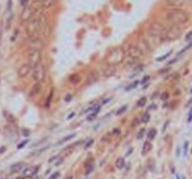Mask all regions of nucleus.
<instances>
[{
	"mask_svg": "<svg viewBox=\"0 0 192 179\" xmlns=\"http://www.w3.org/2000/svg\"><path fill=\"white\" fill-rule=\"evenodd\" d=\"M149 150H150V144H149V141H147V142H145V145H143V151H142V153L146 154Z\"/></svg>",
	"mask_w": 192,
	"mask_h": 179,
	"instance_id": "393cba45",
	"label": "nucleus"
},
{
	"mask_svg": "<svg viewBox=\"0 0 192 179\" xmlns=\"http://www.w3.org/2000/svg\"><path fill=\"white\" fill-rule=\"evenodd\" d=\"M187 149H188V142L184 144V154H187Z\"/></svg>",
	"mask_w": 192,
	"mask_h": 179,
	"instance_id": "58836bf2",
	"label": "nucleus"
},
{
	"mask_svg": "<svg viewBox=\"0 0 192 179\" xmlns=\"http://www.w3.org/2000/svg\"><path fill=\"white\" fill-rule=\"evenodd\" d=\"M183 33V28L179 25H171L170 28L166 29V33H164V38L169 41H174V40H178L179 37L182 36Z\"/></svg>",
	"mask_w": 192,
	"mask_h": 179,
	"instance_id": "20e7f679",
	"label": "nucleus"
},
{
	"mask_svg": "<svg viewBox=\"0 0 192 179\" xmlns=\"http://www.w3.org/2000/svg\"><path fill=\"white\" fill-rule=\"evenodd\" d=\"M115 66H112V65H109V66H107L103 70V75L105 78H109V77H112V75L115 74Z\"/></svg>",
	"mask_w": 192,
	"mask_h": 179,
	"instance_id": "4468645a",
	"label": "nucleus"
},
{
	"mask_svg": "<svg viewBox=\"0 0 192 179\" xmlns=\"http://www.w3.org/2000/svg\"><path fill=\"white\" fill-rule=\"evenodd\" d=\"M162 99L166 100V99H167V94H163V95H162Z\"/></svg>",
	"mask_w": 192,
	"mask_h": 179,
	"instance_id": "c03bdc74",
	"label": "nucleus"
},
{
	"mask_svg": "<svg viewBox=\"0 0 192 179\" xmlns=\"http://www.w3.org/2000/svg\"><path fill=\"white\" fill-rule=\"evenodd\" d=\"M124 163H125V161H124V159L121 158V159H118L117 162H116V166H117L118 169H121V167H122V166H124Z\"/></svg>",
	"mask_w": 192,
	"mask_h": 179,
	"instance_id": "bb28decb",
	"label": "nucleus"
},
{
	"mask_svg": "<svg viewBox=\"0 0 192 179\" xmlns=\"http://www.w3.org/2000/svg\"><path fill=\"white\" fill-rule=\"evenodd\" d=\"M28 142H29V140H24L23 142H20V144H19V145H17V149H21V148H24V146H25L26 144H28Z\"/></svg>",
	"mask_w": 192,
	"mask_h": 179,
	"instance_id": "cd10ccee",
	"label": "nucleus"
},
{
	"mask_svg": "<svg viewBox=\"0 0 192 179\" xmlns=\"http://www.w3.org/2000/svg\"><path fill=\"white\" fill-rule=\"evenodd\" d=\"M33 17V9L30 7H24L23 8V12H21V20H29Z\"/></svg>",
	"mask_w": 192,
	"mask_h": 179,
	"instance_id": "9b49d317",
	"label": "nucleus"
},
{
	"mask_svg": "<svg viewBox=\"0 0 192 179\" xmlns=\"http://www.w3.org/2000/svg\"><path fill=\"white\" fill-rule=\"evenodd\" d=\"M184 1L186 0H166L167 6H170V7H180L184 4Z\"/></svg>",
	"mask_w": 192,
	"mask_h": 179,
	"instance_id": "2eb2a0df",
	"label": "nucleus"
},
{
	"mask_svg": "<svg viewBox=\"0 0 192 179\" xmlns=\"http://www.w3.org/2000/svg\"><path fill=\"white\" fill-rule=\"evenodd\" d=\"M155 136H157V129H150L149 133H147V140L151 141V140L155 138Z\"/></svg>",
	"mask_w": 192,
	"mask_h": 179,
	"instance_id": "f3484780",
	"label": "nucleus"
},
{
	"mask_svg": "<svg viewBox=\"0 0 192 179\" xmlns=\"http://www.w3.org/2000/svg\"><path fill=\"white\" fill-rule=\"evenodd\" d=\"M187 121L192 122V109H191V112H189V115H188V119H187Z\"/></svg>",
	"mask_w": 192,
	"mask_h": 179,
	"instance_id": "c9c22d12",
	"label": "nucleus"
},
{
	"mask_svg": "<svg viewBox=\"0 0 192 179\" xmlns=\"http://www.w3.org/2000/svg\"><path fill=\"white\" fill-rule=\"evenodd\" d=\"M124 58H125V51H124V49L117 48V49H113V50L111 51V54H109L108 58H107V62H108L109 65L115 66V65H117V63L122 62Z\"/></svg>",
	"mask_w": 192,
	"mask_h": 179,
	"instance_id": "7ed1b4c3",
	"label": "nucleus"
},
{
	"mask_svg": "<svg viewBox=\"0 0 192 179\" xmlns=\"http://www.w3.org/2000/svg\"><path fill=\"white\" fill-rule=\"evenodd\" d=\"M169 122H170V121H166V122H164V125H163V129H162V131H163V132L166 131V128H167V125H169Z\"/></svg>",
	"mask_w": 192,
	"mask_h": 179,
	"instance_id": "79ce46f5",
	"label": "nucleus"
},
{
	"mask_svg": "<svg viewBox=\"0 0 192 179\" xmlns=\"http://www.w3.org/2000/svg\"><path fill=\"white\" fill-rule=\"evenodd\" d=\"M41 88H42V84H41V83H36V84L30 88V91H29V97H34V96H37V95L40 94Z\"/></svg>",
	"mask_w": 192,
	"mask_h": 179,
	"instance_id": "ddd939ff",
	"label": "nucleus"
},
{
	"mask_svg": "<svg viewBox=\"0 0 192 179\" xmlns=\"http://www.w3.org/2000/svg\"><path fill=\"white\" fill-rule=\"evenodd\" d=\"M138 84H140V82H138V80H136V82H133L132 84H129V86H128V87L125 88V91H132L133 88H136Z\"/></svg>",
	"mask_w": 192,
	"mask_h": 179,
	"instance_id": "aec40b11",
	"label": "nucleus"
},
{
	"mask_svg": "<svg viewBox=\"0 0 192 179\" xmlns=\"http://www.w3.org/2000/svg\"><path fill=\"white\" fill-rule=\"evenodd\" d=\"M41 59H42V53L41 50H36V49H30L28 53V61L29 65L32 67H36L38 63H41Z\"/></svg>",
	"mask_w": 192,
	"mask_h": 179,
	"instance_id": "423d86ee",
	"label": "nucleus"
},
{
	"mask_svg": "<svg viewBox=\"0 0 192 179\" xmlns=\"http://www.w3.org/2000/svg\"><path fill=\"white\" fill-rule=\"evenodd\" d=\"M92 169H94V166H89V167L88 169H87V171H86V174H89V173H92Z\"/></svg>",
	"mask_w": 192,
	"mask_h": 179,
	"instance_id": "e433bc0d",
	"label": "nucleus"
},
{
	"mask_svg": "<svg viewBox=\"0 0 192 179\" xmlns=\"http://www.w3.org/2000/svg\"><path fill=\"white\" fill-rule=\"evenodd\" d=\"M58 178H59V173H55V174H53L49 179H58Z\"/></svg>",
	"mask_w": 192,
	"mask_h": 179,
	"instance_id": "72a5a7b5",
	"label": "nucleus"
},
{
	"mask_svg": "<svg viewBox=\"0 0 192 179\" xmlns=\"http://www.w3.org/2000/svg\"><path fill=\"white\" fill-rule=\"evenodd\" d=\"M147 80H150V77H145V78H143V79H142V80H141V82H140V83H142V84H143V83H146V82H147Z\"/></svg>",
	"mask_w": 192,
	"mask_h": 179,
	"instance_id": "f704fd0d",
	"label": "nucleus"
},
{
	"mask_svg": "<svg viewBox=\"0 0 192 179\" xmlns=\"http://www.w3.org/2000/svg\"><path fill=\"white\" fill-rule=\"evenodd\" d=\"M191 94H192V88H191Z\"/></svg>",
	"mask_w": 192,
	"mask_h": 179,
	"instance_id": "49530a36",
	"label": "nucleus"
},
{
	"mask_svg": "<svg viewBox=\"0 0 192 179\" xmlns=\"http://www.w3.org/2000/svg\"><path fill=\"white\" fill-rule=\"evenodd\" d=\"M137 62H138V59H134V58H130V57H128V59H126V65H129V66L136 65Z\"/></svg>",
	"mask_w": 192,
	"mask_h": 179,
	"instance_id": "412c9836",
	"label": "nucleus"
},
{
	"mask_svg": "<svg viewBox=\"0 0 192 179\" xmlns=\"http://www.w3.org/2000/svg\"><path fill=\"white\" fill-rule=\"evenodd\" d=\"M79 80H81V77L79 75H72V77H70V82L72 83V84H76V83H79Z\"/></svg>",
	"mask_w": 192,
	"mask_h": 179,
	"instance_id": "a211bd4d",
	"label": "nucleus"
},
{
	"mask_svg": "<svg viewBox=\"0 0 192 179\" xmlns=\"http://www.w3.org/2000/svg\"><path fill=\"white\" fill-rule=\"evenodd\" d=\"M65 100H66V102H70V100H71V95H66Z\"/></svg>",
	"mask_w": 192,
	"mask_h": 179,
	"instance_id": "ea45409f",
	"label": "nucleus"
},
{
	"mask_svg": "<svg viewBox=\"0 0 192 179\" xmlns=\"http://www.w3.org/2000/svg\"><path fill=\"white\" fill-rule=\"evenodd\" d=\"M11 3H12V0H8V7H7V9H8V11L11 9Z\"/></svg>",
	"mask_w": 192,
	"mask_h": 179,
	"instance_id": "37998d69",
	"label": "nucleus"
},
{
	"mask_svg": "<svg viewBox=\"0 0 192 179\" xmlns=\"http://www.w3.org/2000/svg\"><path fill=\"white\" fill-rule=\"evenodd\" d=\"M96 115H98V112H94L92 115H89V116L87 117V120H88V121H92V120H94L95 117H96Z\"/></svg>",
	"mask_w": 192,
	"mask_h": 179,
	"instance_id": "c85d7f7f",
	"label": "nucleus"
},
{
	"mask_svg": "<svg viewBox=\"0 0 192 179\" xmlns=\"http://www.w3.org/2000/svg\"><path fill=\"white\" fill-rule=\"evenodd\" d=\"M149 120H150V113H149V112H146V113L141 117V121H142V122H147Z\"/></svg>",
	"mask_w": 192,
	"mask_h": 179,
	"instance_id": "5701e85b",
	"label": "nucleus"
},
{
	"mask_svg": "<svg viewBox=\"0 0 192 179\" xmlns=\"http://www.w3.org/2000/svg\"><path fill=\"white\" fill-rule=\"evenodd\" d=\"M41 9H49L55 4V0H38Z\"/></svg>",
	"mask_w": 192,
	"mask_h": 179,
	"instance_id": "f8f14e48",
	"label": "nucleus"
},
{
	"mask_svg": "<svg viewBox=\"0 0 192 179\" xmlns=\"http://www.w3.org/2000/svg\"><path fill=\"white\" fill-rule=\"evenodd\" d=\"M126 109H128V105H122V107H121V108H120V109H118V111H117V112H116V113H117V115H122V113H124V112H125V111H126Z\"/></svg>",
	"mask_w": 192,
	"mask_h": 179,
	"instance_id": "a878e982",
	"label": "nucleus"
},
{
	"mask_svg": "<svg viewBox=\"0 0 192 179\" xmlns=\"http://www.w3.org/2000/svg\"><path fill=\"white\" fill-rule=\"evenodd\" d=\"M92 144H94V140H89V141H88V144H86V145H84V150H87V149H88L89 146L92 145Z\"/></svg>",
	"mask_w": 192,
	"mask_h": 179,
	"instance_id": "c756f323",
	"label": "nucleus"
},
{
	"mask_svg": "<svg viewBox=\"0 0 192 179\" xmlns=\"http://www.w3.org/2000/svg\"><path fill=\"white\" fill-rule=\"evenodd\" d=\"M143 134H145V129H141L140 131V133H138V136H137V138L140 140V138H142L143 137Z\"/></svg>",
	"mask_w": 192,
	"mask_h": 179,
	"instance_id": "7c9ffc66",
	"label": "nucleus"
},
{
	"mask_svg": "<svg viewBox=\"0 0 192 179\" xmlns=\"http://www.w3.org/2000/svg\"><path fill=\"white\" fill-rule=\"evenodd\" d=\"M186 40L187 41H192V32H189V33L186 36Z\"/></svg>",
	"mask_w": 192,
	"mask_h": 179,
	"instance_id": "473e14b6",
	"label": "nucleus"
},
{
	"mask_svg": "<svg viewBox=\"0 0 192 179\" xmlns=\"http://www.w3.org/2000/svg\"><path fill=\"white\" fill-rule=\"evenodd\" d=\"M126 54H128V57L130 58H134V59H140V58L143 57L142 51L138 49L137 45H129V48H128V50H126Z\"/></svg>",
	"mask_w": 192,
	"mask_h": 179,
	"instance_id": "0eeeda50",
	"label": "nucleus"
},
{
	"mask_svg": "<svg viewBox=\"0 0 192 179\" xmlns=\"http://www.w3.org/2000/svg\"><path fill=\"white\" fill-rule=\"evenodd\" d=\"M24 166V163L23 162H19V163H14V165H12L11 166V170H12V173H17L19 170H20L21 167Z\"/></svg>",
	"mask_w": 192,
	"mask_h": 179,
	"instance_id": "dca6fc26",
	"label": "nucleus"
},
{
	"mask_svg": "<svg viewBox=\"0 0 192 179\" xmlns=\"http://www.w3.org/2000/svg\"><path fill=\"white\" fill-rule=\"evenodd\" d=\"M29 46H30V49L41 50V49H42V46H43V42H42V40H41V38L34 37V38H32V40H30V42H29Z\"/></svg>",
	"mask_w": 192,
	"mask_h": 179,
	"instance_id": "9d476101",
	"label": "nucleus"
},
{
	"mask_svg": "<svg viewBox=\"0 0 192 179\" xmlns=\"http://www.w3.org/2000/svg\"><path fill=\"white\" fill-rule=\"evenodd\" d=\"M146 102H147V97H146V96L141 97V99L137 102V107H140V108H141V107H143V105L146 104Z\"/></svg>",
	"mask_w": 192,
	"mask_h": 179,
	"instance_id": "6ab92c4d",
	"label": "nucleus"
},
{
	"mask_svg": "<svg viewBox=\"0 0 192 179\" xmlns=\"http://www.w3.org/2000/svg\"><path fill=\"white\" fill-rule=\"evenodd\" d=\"M137 46H138V49H140V50L142 51V54H143V55H145L146 53H149V51H150V46H149V44L146 42V40H145V38H141V40L138 41Z\"/></svg>",
	"mask_w": 192,
	"mask_h": 179,
	"instance_id": "1a4fd4ad",
	"label": "nucleus"
},
{
	"mask_svg": "<svg viewBox=\"0 0 192 179\" xmlns=\"http://www.w3.org/2000/svg\"><path fill=\"white\" fill-rule=\"evenodd\" d=\"M46 66L43 63H38L36 67H33V79L36 80V83H42L46 78Z\"/></svg>",
	"mask_w": 192,
	"mask_h": 179,
	"instance_id": "39448f33",
	"label": "nucleus"
},
{
	"mask_svg": "<svg viewBox=\"0 0 192 179\" xmlns=\"http://www.w3.org/2000/svg\"><path fill=\"white\" fill-rule=\"evenodd\" d=\"M108 102H111V97H108V99H104L101 104H107V103H108Z\"/></svg>",
	"mask_w": 192,
	"mask_h": 179,
	"instance_id": "a19ab883",
	"label": "nucleus"
},
{
	"mask_svg": "<svg viewBox=\"0 0 192 179\" xmlns=\"http://www.w3.org/2000/svg\"><path fill=\"white\" fill-rule=\"evenodd\" d=\"M75 137V133H72V134H70V136H67V137H65V138L62 140V141H59L58 144H62V142H67V141H70L71 138H74Z\"/></svg>",
	"mask_w": 192,
	"mask_h": 179,
	"instance_id": "b1692460",
	"label": "nucleus"
},
{
	"mask_svg": "<svg viewBox=\"0 0 192 179\" xmlns=\"http://www.w3.org/2000/svg\"><path fill=\"white\" fill-rule=\"evenodd\" d=\"M20 4H21V7L24 8V7L28 6V0H20Z\"/></svg>",
	"mask_w": 192,
	"mask_h": 179,
	"instance_id": "2f4dec72",
	"label": "nucleus"
},
{
	"mask_svg": "<svg viewBox=\"0 0 192 179\" xmlns=\"http://www.w3.org/2000/svg\"><path fill=\"white\" fill-rule=\"evenodd\" d=\"M19 179H24V178H19Z\"/></svg>",
	"mask_w": 192,
	"mask_h": 179,
	"instance_id": "de8ad7c7",
	"label": "nucleus"
},
{
	"mask_svg": "<svg viewBox=\"0 0 192 179\" xmlns=\"http://www.w3.org/2000/svg\"><path fill=\"white\" fill-rule=\"evenodd\" d=\"M74 116H75V112H72V113H70L69 116H67V120H71V119H72V117H74Z\"/></svg>",
	"mask_w": 192,
	"mask_h": 179,
	"instance_id": "4c0bfd02",
	"label": "nucleus"
},
{
	"mask_svg": "<svg viewBox=\"0 0 192 179\" xmlns=\"http://www.w3.org/2000/svg\"><path fill=\"white\" fill-rule=\"evenodd\" d=\"M41 28V20L38 17H32L26 21V26H25V30H26V34H28L30 38H34L37 36L38 30Z\"/></svg>",
	"mask_w": 192,
	"mask_h": 179,
	"instance_id": "f03ea898",
	"label": "nucleus"
},
{
	"mask_svg": "<svg viewBox=\"0 0 192 179\" xmlns=\"http://www.w3.org/2000/svg\"><path fill=\"white\" fill-rule=\"evenodd\" d=\"M32 71H33V67H32L29 63H25V65H21L20 67H19L17 75L20 78H26V77H29V74H30Z\"/></svg>",
	"mask_w": 192,
	"mask_h": 179,
	"instance_id": "6e6552de",
	"label": "nucleus"
},
{
	"mask_svg": "<svg viewBox=\"0 0 192 179\" xmlns=\"http://www.w3.org/2000/svg\"><path fill=\"white\" fill-rule=\"evenodd\" d=\"M69 179H72V178H71V176H70V178H69Z\"/></svg>",
	"mask_w": 192,
	"mask_h": 179,
	"instance_id": "a18cd8bd",
	"label": "nucleus"
},
{
	"mask_svg": "<svg viewBox=\"0 0 192 179\" xmlns=\"http://www.w3.org/2000/svg\"><path fill=\"white\" fill-rule=\"evenodd\" d=\"M170 55H171V51L166 53V54H164V55H162V57H158V58H157V61H158V62H162V61H164V59H166V58H169Z\"/></svg>",
	"mask_w": 192,
	"mask_h": 179,
	"instance_id": "4be33fe9",
	"label": "nucleus"
},
{
	"mask_svg": "<svg viewBox=\"0 0 192 179\" xmlns=\"http://www.w3.org/2000/svg\"><path fill=\"white\" fill-rule=\"evenodd\" d=\"M166 19L172 24V25H184V24L188 23L189 17L183 9H178V8H174V9H170V11L166 12Z\"/></svg>",
	"mask_w": 192,
	"mask_h": 179,
	"instance_id": "f257e3e1",
	"label": "nucleus"
}]
</instances>
